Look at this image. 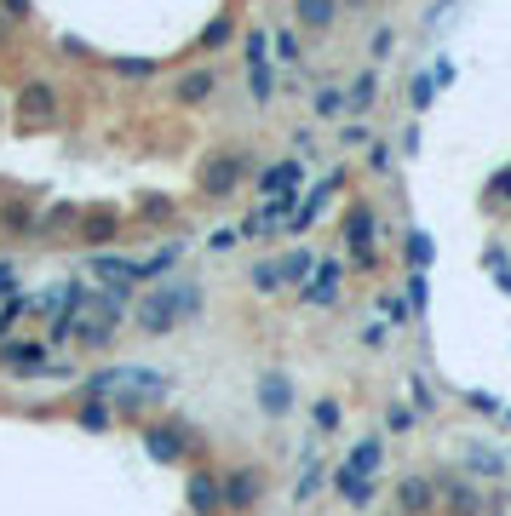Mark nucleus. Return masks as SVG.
Wrapping results in <instances>:
<instances>
[{
    "label": "nucleus",
    "mask_w": 511,
    "mask_h": 516,
    "mask_svg": "<svg viewBox=\"0 0 511 516\" xmlns=\"http://www.w3.org/2000/svg\"><path fill=\"white\" fill-rule=\"evenodd\" d=\"M339 178H345V172H339V167L328 172V178H316V184H311V195L299 201V213L287 218V230H311V218L322 213V201H328V190H339Z\"/></svg>",
    "instance_id": "nucleus-7"
},
{
    "label": "nucleus",
    "mask_w": 511,
    "mask_h": 516,
    "mask_svg": "<svg viewBox=\"0 0 511 516\" xmlns=\"http://www.w3.org/2000/svg\"><path fill=\"white\" fill-rule=\"evenodd\" d=\"M506 425H511V408H506Z\"/></svg>",
    "instance_id": "nucleus-33"
},
{
    "label": "nucleus",
    "mask_w": 511,
    "mask_h": 516,
    "mask_svg": "<svg viewBox=\"0 0 511 516\" xmlns=\"http://www.w3.org/2000/svg\"><path fill=\"white\" fill-rule=\"evenodd\" d=\"M299 18L311 23V29H322V23H333V6H322V0H305V6H299Z\"/></svg>",
    "instance_id": "nucleus-21"
},
{
    "label": "nucleus",
    "mask_w": 511,
    "mask_h": 516,
    "mask_svg": "<svg viewBox=\"0 0 511 516\" xmlns=\"http://www.w3.org/2000/svg\"><path fill=\"white\" fill-rule=\"evenodd\" d=\"M115 316H121V293H104L98 304H87V310H75V321H69V333H81L87 344H110L115 333Z\"/></svg>",
    "instance_id": "nucleus-2"
},
{
    "label": "nucleus",
    "mask_w": 511,
    "mask_h": 516,
    "mask_svg": "<svg viewBox=\"0 0 511 516\" xmlns=\"http://www.w3.org/2000/svg\"><path fill=\"white\" fill-rule=\"evenodd\" d=\"M259 402H265V413H287L293 408V385L282 373H265V379H259Z\"/></svg>",
    "instance_id": "nucleus-10"
},
{
    "label": "nucleus",
    "mask_w": 511,
    "mask_h": 516,
    "mask_svg": "<svg viewBox=\"0 0 511 516\" xmlns=\"http://www.w3.org/2000/svg\"><path fill=\"white\" fill-rule=\"evenodd\" d=\"M265 64H270V35L253 29V35H247V75H265Z\"/></svg>",
    "instance_id": "nucleus-12"
},
{
    "label": "nucleus",
    "mask_w": 511,
    "mask_h": 516,
    "mask_svg": "<svg viewBox=\"0 0 511 516\" xmlns=\"http://www.w3.org/2000/svg\"><path fill=\"white\" fill-rule=\"evenodd\" d=\"M0 362L12 373H35V367H46V350L41 344H0Z\"/></svg>",
    "instance_id": "nucleus-11"
},
{
    "label": "nucleus",
    "mask_w": 511,
    "mask_h": 516,
    "mask_svg": "<svg viewBox=\"0 0 511 516\" xmlns=\"http://www.w3.org/2000/svg\"><path fill=\"white\" fill-rule=\"evenodd\" d=\"M196 304H201L196 281H161V287H150L144 299H138V327H144V333H173Z\"/></svg>",
    "instance_id": "nucleus-1"
},
{
    "label": "nucleus",
    "mask_w": 511,
    "mask_h": 516,
    "mask_svg": "<svg viewBox=\"0 0 511 516\" xmlns=\"http://www.w3.org/2000/svg\"><path fill=\"white\" fill-rule=\"evenodd\" d=\"M408 264H420V270L431 264V236H425V230H414V236H408Z\"/></svg>",
    "instance_id": "nucleus-20"
},
{
    "label": "nucleus",
    "mask_w": 511,
    "mask_h": 516,
    "mask_svg": "<svg viewBox=\"0 0 511 516\" xmlns=\"http://www.w3.org/2000/svg\"><path fill=\"white\" fill-rule=\"evenodd\" d=\"M242 178V155H213L207 167H201V190L207 195H230Z\"/></svg>",
    "instance_id": "nucleus-6"
},
{
    "label": "nucleus",
    "mask_w": 511,
    "mask_h": 516,
    "mask_svg": "<svg viewBox=\"0 0 511 516\" xmlns=\"http://www.w3.org/2000/svg\"><path fill=\"white\" fill-rule=\"evenodd\" d=\"M431 86H437L431 75H414V81H408V98H414V109H425V104H431Z\"/></svg>",
    "instance_id": "nucleus-24"
},
{
    "label": "nucleus",
    "mask_w": 511,
    "mask_h": 516,
    "mask_svg": "<svg viewBox=\"0 0 511 516\" xmlns=\"http://www.w3.org/2000/svg\"><path fill=\"white\" fill-rule=\"evenodd\" d=\"M253 287H259V293H276V287H282V281H276V264H259V270H253Z\"/></svg>",
    "instance_id": "nucleus-25"
},
{
    "label": "nucleus",
    "mask_w": 511,
    "mask_h": 516,
    "mask_svg": "<svg viewBox=\"0 0 511 516\" xmlns=\"http://www.w3.org/2000/svg\"><path fill=\"white\" fill-rule=\"evenodd\" d=\"M339 493H345L351 505H368V499H374V488H368V482H351V488H339Z\"/></svg>",
    "instance_id": "nucleus-29"
},
{
    "label": "nucleus",
    "mask_w": 511,
    "mask_h": 516,
    "mask_svg": "<svg viewBox=\"0 0 511 516\" xmlns=\"http://www.w3.org/2000/svg\"><path fill=\"white\" fill-rule=\"evenodd\" d=\"M311 270H316L311 253H282V264H276V281H299V276H311Z\"/></svg>",
    "instance_id": "nucleus-15"
},
{
    "label": "nucleus",
    "mask_w": 511,
    "mask_h": 516,
    "mask_svg": "<svg viewBox=\"0 0 511 516\" xmlns=\"http://www.w3.org/2000/svg\"><path fill=\"white\" fill-rule=\"evenodd\" d=\"M374 98H379V81H374V69H368V75H356V86L345 92V109H368Z\"/></svg>",
    "instance_id": "nucleus-13"
},
{
    "label": "nucleus",
    "mask_w": 511,
    "mask_h": 516,
    "mask_svg": "<svg viewBox=\"0 0 511 516\" xmlns=\"http://www.w3.org/2000/svg\"><path fill=\"white\" fill-rule=\"evenodd\" d=\"M379 459H385V448H379V436H362L351 453H345V465H339V476H333V488H351V482H368L379 471Z\"/></svg>",
    "instance_id": "nucleus-4"
},
{
    "label": "nucleus",
    "mask_w": 511,
    "mask_h": 516,
    "mask_svg": "<svg viewBox=\"0 0 511 516\" xmlns=\"http://www.w3.org/2000/svg\"><path fill=\"white\" fill-rule=\"evenodd\" d=\"M270 46H276V58H282L287 69H293V64L305 58V52H299V41H293V29H276V35H270Z\"/></svg>",
    "instance_id": "nucleus-18"
},
{
    "label": "nucleus",
    "mask_w": 511,
    "mask_h": 516,
    "mask_svg": "<svg viewBox=\"0 0 511 516\" xmlns=\"http://www.w3.org/2000/svg\"><path fill=\"white\" fill-rule=\"evenodd\" d=\"M29 304H35V299H12V304H0V344H6V327L18 321V316H23Z\"/></svg>",
    "instance_id": "nucleus-23"
},
{
    "label": "nucleus",
    "mask_w": 511,
    "mask_h": 516,
    "mask_svg": "<svg viewBox=\"0 0 511 516\" xmlns=\"http://www.w3.org/2000/svg\"><path fill=\"white\" fill-rule=\"evenodd\" d=\"M224 493H230V499H236V505H247V499H253V493H259V482H253V476H242V482H230V488H224Z\"/></svg>",
    "instance_id": "nucleus-26"
},
{
    "label": "nucleus",
    "mask_w": 511,
    "mask_h": 516,
    "mask_svg": "<svg viewBox=\"0 0 511 516\" xmlns=\"http://www.w3.org/2000/svg\"><path fill=\"white\" fill-rule=\"evenodd\" d=\"M144 448H150V453H156V459H178V453H184V448H178V436H173V430H144Z\"/></svg>",
    "instance_id": "nucleus-16"
},
{
    "label": "nucleus",
    "mask_w": 511,
    "mask_h": 516,
    "mask_svg": "<svg viewBox=\"0 0 511 516\" xmlns=\"http://www.w3.org/2000/svg\"><path fill=\"white\" fill-rule=\"evenodd\" d=\"M431 505H437V488H431V482L425 476H408V482H402V488H397V511H431Z\"/></svg>",
    "instance_id": "nucleus-9"
},
{
    "label": "nucleus",
    "mask_w": 511,
    "mask_h": 516,
    "mask_svg": "<svg viewBox=\"0 0 511 516\" xmlns=\"http://www.w3.org/2000/svg\"><path fill=\"white\" fill-rule=\"evenodd\" d=\"M448 505H454V511H477V488H466V482H454V488H448Z\"/></svg>",
    "instance_id": "nucleus-22"
},
{
    "label": "nucleus",
    "mask_w": 511,
    "mask_h": 516,
    "mask_svg": "<svg viewBox=\"0 0 511 516\" xmlns=\"http://www.w3.org/2000/svg\"><path fill=\"white\" fill-rule=\"evenodd\" d=\"M207 92H213V75H207V69H196V75H184L178 98H190V104H196V98H207Z\"/></svg>",
    "instance_id": "nucleus-19"
},
{
    "label": "nucleus",
    "mask_w": 511,
    "mask_h": 516,
    "mask_svg": "<svg viewBox=\"0 0 511 516\" xmlns=\"http://www.w3.org/2000/svg\"><path fill=\"white\" fill-rule=\"evenodd\" d=\"M87 425H92V430H104V425H110V408H104V402H98V408H87Z\"/></svg>",
    "instance_id": "nucleus-32"
},
{
    "label": "nucleus",
    "mask_w": 511,
    "mask_h": 516,
    "mask_svg": "<svg viewBox=\"0 0 511 516\" xmlns=\"http://www.w3.org/2000/svg\"><path fill=\"white\" fill-rule=\"evenodd\" d=\"M259 190H265V201H299V161H276L265 178H259Z\"/></svg>",
    "instance_id": "nucleus-5"
},
{
    "label": "nucleus",
    "mask_w": 511,
    "mask_h": 516,
    "mask_svg": "<svg viewBox=\"0 0 511 516\" xmlns=\"http://www.w3.org/2000/svg\"><path fill=\"white\" fill-rule=\"evenodd\" d=\"M12 293H18V270H12V264H0V299H12Z\"/></svg>",
    "instance_id": "nucleus-30"
},
{
    "label": "nucleus",
    "mask_w": 511,
    "mask_h": 516,
    "mask_svg": "<svg viewBox=\"0 0 511 516\" xmlns=\"http://www.w3.org/2000/svg\"><path fill=\"white\" fill-rule=\"evenodd\" d=\"M385 425H391V430H408L414 413H408V408H391V413H385Z\"/></svg>",
    "instance_id": "nucleus-31"
},
{
    "label": "nucleus",
    "mask_w": 511,
    "mask_h": 516,
    "mask_svg": "<svg viewBox=\"0 0 511 516\" xmlns=\"http://www.w3.org/2000/svg\"><path fill=\"white\" fill-rule=\"evenodd\" d=\"M316 115H322V121H339V115H345V92H339V86H322V92H316Z\"/></svg>",
    "instance_id": "nucleus-17"
},
{
    "label": "nucleus",
    "mask_w": 511,
    "mask_h": 516,
    "mask_svg": "<svg viewBox=\"0 0 511 516\" xmlns=\"http://www.w3.org/2000/svg\"><path fill=\"white\" fill-rule=\"evenodd\" d=\"M23 98H29V104H23V109H29V115H41V109H46V104H52V92H46V86H29V92H23Z\"/></svg>",
    "instance_id": "nucleus-28"
},
{
    "label": "nucleus",
    "mask_w": 511,
    "mask_h": 516,
    "mask_svg": "<svg viewBox=\"0 0 511 516\" xmlns=\"http://www.w3.org/2000/svg\"><path fill=\"white\" fill-rule=\"evenodd\" d=\"M316 430H339V408H333V402H316Z\"/></svg>",
    "instance_id": "nucleus-27"
},
{
    "label": "nucleus",
    "mask_w": 511,
    "mask_h": 516,
    "mask_svg": "<svg viewBox=\"0 0 511 516\" xmlns=\"http://www.w3.org/2000/svg\"><path fill=\"white\" fill-rule=\"evenodd\" d=\"M293 213H299V201H259V207L247 213L236 230H242V241H265V236H276V230L287 224Z\"/></svg>",
    "instance_id": "nucleus-3"
},
{
    "label": "nucleus",
    "mask_w": 511,
    "mask_h": 516,
    "mask_svg": "<svg viewBox=\"0 0 511 516\" xmlns=\"http://www.w3.org/2000/svg\"><path fill=\"white\" fill-rule=\"evenodd\" d=\"M190 505L196 511H219V482H213V476H190Z\"/></svg>",
    "instance_id": "nucleus-14"
},
{
    "label": "nucleus",
    "mask_w": 511,
    "mask_h": 516,
    "mask_svg": "<svg viewBox=\"0 0 511 516\" xmlns=\"http://www.w3.org/2000/svg\"><path fill=\"white\" fill-rule=\"evenodd\" d=\"M339 299V258H322L311 270V287H305V304H333Z\"/></svg>",
    "instance_id": "nucleus-8"
}]
</instances>
